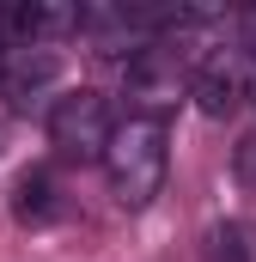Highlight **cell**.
I'll list each match as a JSON object with an SVG mask.
<instances>
[{"mask_svg": "<svg viewBox=\"0 0 256 262\" xmlns=\"http://www.w3.org/2000/svg\"><path fill=\"white\" fill-rule=\"evenodd\" d=\"M98 165L110 177L116 207H128V213L153 207L159 189H165V171H171V122L159 110H134L128 122H116V134H110Z\"/></svg>", "mask_w": 256, "mask_h": 262, "instance_id": "obj_1", "label": "cell"}, {"mask_svg": "<svg viewBox=\"0 0 256 262\" xmlns=\"http://www.w3.org/2000/svg\"><path fill=\"white\" fill-rule=\"evenodd\" d=\"M43 128H49V146H55L61 159L92 165V159H104V146H110V134H116V116H110V98H104V92H86V85H79V92L49 98Z\"/></svg>", "mask_w": 256, "mask_h": 262, "instance_id": "obj_2", "label": "cell"}, {"mask_svg": "<svg viewBox=\"0 0 256 262\" xmlns=\"http://www.w3.org/2000/svg\"><path fill=\"white\" fill-rule=\"evenodd\" d=\"M195 98V110L207 116V122H226L244 98H250V61L238 55V49H214V55H201L189 67V85H183Z\"/></svg>", "mask_w": 256, "mask_h": 262, "instance_id": "obj_3", "label": "cell"}, {"mask_svg": "<svg viewBox=\"0 0 256 262\" xmlns=\"http://www.w3.org/2000/svg\"><path fill=\"white\" fill-rule=\"evenodd\" d=\"M61 79V55L55 49H6L0 55V98L12 110H31L43 92H55Z\"/></svg>", "mask_w": 256, "mask_h": 262, "instance_id": "obj_4", "label": "cell"}, {"mask_svg": "<svg viewBox=\"0 0 256 262\" xmlns=\"http://www.w3.org/2000/svg\"><path fill=\"white\" fill-rule=\"evenodd\" d=\"M12 213L25 226H55L61 220V195H55V177L49 171H25L12 183Z\"/></svg>", "mask_w": 256, "mask_h": 262, "instance_id": "obj_5", "label": "cell"}, {"mask_svg": "<svg viewBox=\"0 0 256 262\" xmlns=\"http://www.w3.org/2000/svg\"><path fill=\"white\" fill-rule=\"evenodd\" d=\"M207 262H256V244L238 220H220L207 226Z\"/></svg>", "mask_w": 256, "mask_h": 262, "instance_id": "obj_6", "label": "cell"}, {"mask_svg": "<svg viewBox=\"0 0 256 262\" xmlns=\"http://www.w3.org/2000/svg\"><path fill=\"white\" fill-rule=\"evenodd\" d=\"M238 55H244V61H256V6H244V12H238Z\"/></svg>", "mask_w": 256, "mask_h": 262, "instance_id": "obj_7", "label": "cell"}, {"mask_svg": "<svg viewBox=\"0 0 256 262\" xmlns=\"http://www.w3.org/2000/svg\"><path fill=\"white\" fill-rule=\"evenodd\" d=\"M0 146H6V122H0Z\"/></svg>", "mask_w": 256, "mask_h": 262, "instance_id": "obj_8", "label": "cell"}]
</instances>
